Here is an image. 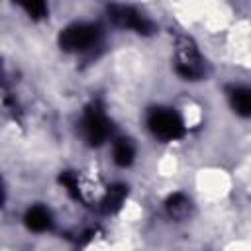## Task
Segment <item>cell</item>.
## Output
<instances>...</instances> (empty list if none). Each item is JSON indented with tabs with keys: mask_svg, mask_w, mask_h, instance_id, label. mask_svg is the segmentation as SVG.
<instances>
[{
	"mask_svg": "<svg viewBox=\"0 0 251 251\" xmlns=\"http://www.w3.org/2000/svg\"><path fill=\"white\" fill-rule=\"evenodd\" d=\"M102 31L94 24H73L65 27L59 35V45L63 51L69 53H80L90 47H94L100 39Z\"/></svg>",
	"mask_w": 251,
	"mask_h": 251,
	"instance_id": "6da1fadb",
	"label": "cell"
},
{
	"mask_svg": "<svg viewBox=\"0 0 251 251\" xmlns=\"http://www.w3.org/2000/svg\"><path fill=\"white\" fill-rule=\"evenodd\" d=\"M147 127L153 135L165 141H173L184 135V124L180 116L167 108H153L147 116Z\"/></svg>",
	"mask_w": 251,
	"mask_h": 251,
	"instance_id": "7a4b0ae2",
	"label": "cell"
},
{
	"mask_svg": "<svg viewBox=\"0 0 251 251\" xmlns=\"http://www.w3.org/2000/svg\"><path fill=\"white\" fill-rule=\"evenodd\" d=\"M112 127H110V122L102 110V106L98 102L90 104L82 116V135H84V141L92 147H98L102 145L108 135H110Z\"/></svg>",
	"mask_w": 251,
	"mask_h": 251,
	"instance_id": "3957f363",
	"label": "cell"
},
{
	"mask_svg": "<svg viewBox=\"0 0 251 251\" xmlns=\"http://www.w3.org/2000/svg\"><path fill=\"white\" fill-rule=\"evenodd\" d=\"M108 16H110V20H112L116 25L133 29V31H137V33H141V35H149V33H153V29H155L153 24H151L143 14H139L135 8H131V6L114 4V6L108 8Z\"/></svg>",
	"mask_w": 251,
	"mask_h": 251,
	"instance_id": "277c9868",
	"label": "cell"
},
{
	"mask_svg": "<svg viewBox=\"0 0 251 251\" xmlns=\"http://www.w3.org/2000/svg\"><path fill=\"white\" fill-rule=\"evenodd\" d=\"M176 73L186 78V80H196L204 75V67H202V57L198 53V49L194 47V43L186 37L180 39L178 43V59H176Z\"/></svg>",
	"mask_w": 251,
	"mask_h": 251,
	"instance_id": "5b68a950",
	"label": "cell"
},
{
	"mask_svg": "<svg viewBox=\"0 0 251 251\" xmlns=\"http://www.w3.org/2000/svg\"><path fill=\"white\" fill-rule=\"evenodd\" d=\"M126 196H127V186H126V184H112V186H108V190H106V194H104V198H102V202H100L102 212H104V214H114V212H118V210L122 208Z\"/></svg>",
	"mask_w": 251,
	"mask_h": 251,
	"instance_id": "8992f818",
	"label": "cell"
},
{
	"mask_svg": "<svg viewBox=\"0 0 251 251\" xmlns=\"http://www.w3.org/2000/svg\"><path fill=\"white\" fill-rule=\"evenodd\" d=\"M25 226L31 231H47L51 227V214L43 206H33L25 212Z\"/></svg>",
	"mask_w": 251,
	"mask_h": 251,
	"instance_id": "52a82bcc",
	"label": "cell"
},
{
	"mask_svg": "<svg viewBox=\"0 0 251 251\" xmlns=\"http://www.w3.org/2000/svg\"><path fill=\"white\" fill-rule=\"evenodd\" d=\"M229 102L235 114L243 118H251V88L247 86H237L229 92Z\"/></svg>",
	"mask_w": 251,
	"mask_h": 251,
	"instance_id": "ba28073f",
	"label": "cell"
},
{
	"mask_svg": "<svg viewBox=\"0 0 251 251\" xmlns=\"http://www.w3.org/2000/svg\"><path fill=\"white\" fill-rule=\"evenodd\" d=\"M165 208H167V212H169L171 218H175V220H182V218H186L188 212H190V200H188L184 194L176 192V194L169 196Z\"/></svg>",
	"mask_w": 251,
	"mask_h": 251,
	"instance_id": "9c48e42d",
	"label": "cell"
},
{
	"mask_svg": "<svg viewBox=\"0 0 251 251\" xmlns=\"http://www.w3.org/2000/svg\"><path fill=\"white\" fill-rule=\"evenodd\" d=\"M135 149L129 139H118L114 143V163L118 167H129L133 163Z\"/></svg>",
	"mask_w": 251,
	"mask_h": 251,
	"instance_id": "30bf717a",
	"label": "cell"
},
{
	"mask_svg": "<svg viewBox=\"0 0 251 251\" xmlns=\"http://www.w3.org/2000/svg\"><path fill=\"white\" fill-rule=\"evenodd\" d=\"M16 4H20L31 18H35V20H39V18H43L45 16V12H47V2L45 0H14Z\"/></svg>",
	"mask_w": 251,
	"mask_h": 251,
	"instance_id": "8fae6325",
	"label": "cell"
},
{
	"mask_svg": "<svg viewBox=\"0 0 251 251\" xmlns=\"http://www.w3.org/2000/svg\"><path fill=\"white\" fill-rule=\"evenodd\" d=\"M59 182L65 186V190H67L75 200H80V198H82V196H80V190H78V178H76V175H75V173H71V171L61 173Z\"/></svg>",
	"mask_w": 251,
	"mask_h": 251,
	"instance_id": "7c38bea8",
	"label": "cell"
}]
</instances>
